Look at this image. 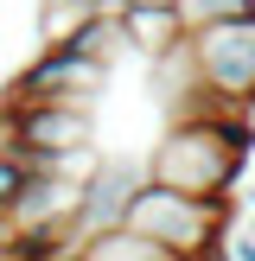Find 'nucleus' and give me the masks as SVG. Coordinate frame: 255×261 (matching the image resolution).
<instances>
[{"label":"nucleus","mask_w":255,"mask_h":261,"mask_svg":"<svg viewBox=\"0 0 255 261\" xmlns=\"http://www.w3.org/2000/svg\"><path fill=\"white\" fill-rule=\"evenodd\" d=\"M255 153V109H223L211 121H191V115H172L160 134V147L147 153V178L172 191H191V198H230Z\"/></svg>","instance_id":"f257e3e1"},{"label":"nucleus","mask_w":255,"mask_h":261,"mask_svg":"<svg viewBox=\"0 0 255 261\" xmlns=\"http://www.w3.org/2000/svg\"><path fill=\"white\" fill-rule=\"evenodd\" d=\"M230 223H236L230 198H191V191L160 185V178H140L134 204H128V229H140L147 242L172 249L178 261H198L204 249H217L230 236Z\"/></svg>","instance_id":"f03ea898"},{"label":"nucleus","mask_w":255,"mask_h":261,"mask_svg":"<svg viewBox=\"0 0 255 261\" xmlns=\"http://www.w3.org/2000/svg\"><path fill=\"white\" fill-rule=\"evenodd\" d=\"M0 140L51 153L64 166L96 160V109L83 102H0Z\"/></svg>","instance_id":"7ed1b4c3"},{"label":"nucleus","mask_w":255,"mask_h":261,"mask_svg":"<svg viewBox=\"0 0 255 261\" xmlns=\"http://www.w3.org/2000/svg\"><path fill=\"white\" fill-rule=\"evenodd\" d=\"M185 64H191L198 83L217 89V96L255 109V19H230V25L185 32Z\"/></svg>","instance_id":"20e7f679"},{"label":"nucleus","mask_w":255,"mask_h":261,"mask_svg":"<svg viewBox=\"0 0 255 261\" xmlns=\"http://www.w3.org/2000/svg\"><path fill=\"white\" fill-rule=\"evenodd\" d=\"M102 76L109 70H102L96 58H83V51L64 45V38H45V45L32 51V64L13 70L7 102H83V109H96Z\"/></svg>","instance_id":"39448f33"},{"label":"nucleus","mask_w":255,"mask_h":261,"mask_svg":"<svg viewBox=\"0 0 255 261\" xmlns=\"http://www.w3.org/2000/svg\"><path fill=\"white\" fill-rule=\"evenodd\" d=\"M140 178H147V166H128V160H96V166H89L83 191H76V242L128 223V204H134Z\"/></svg>","instance_id":"423d86ee"},{"label":"nucleus","mask_w":255,"mask_h":261,"mask_svg":"<svg viewBox=\"0 0 255 261\" xmlns=\"http://www.w3.org/2000/svg\"><path fill=\"white\" fill-rule=\"evenodd\" d=\"M64 45H76L83 58H96L102 70H109V64L128 51V25H121V13H109V7H102V13H89V19L76 25V32L64 38Z\"/></svg>","instance_id":"0eeeda50"},{"label":"nucleus","mask_w":255,"mask_h":261,"mask_svg":"<svg viewBox=\"0 0 255 261\" xmlns=\"http://www.w3.org/2000/svg\"><path fill=\"white\" fill-rule=\"evenodd\" d=\"M83 261H178V255H172V249H160V242H147L140 229L115 223V229H102V236H89V242H83Z\"/></svg>","instance_id":"6e6552de"},{"label":"nucleus","mask_w":255,"mask_h":261,"mask_svg":"<svg viewBox=\"0 0 255 261\" xmlns=\"http://www.w3.org/2000/svg\"><path fill=\"white\" fill-rule=\"evenodd\" d=\"M178 25L204 32V25H230V19H255V0H172Z\"/></svg>","instance_id":"1a4fd4ad"},{"label":"nucleus","mask_w":255,"mask_h":261,"mask_svg":"<svg viewBox=\"0 0 255 261\" xmlns=\"http://www.w3.org/2000/svg\"><path fill=\"white\" fill-rule=\"evenodd\" d=\"M26 178H32V172H26V166L13 160L7 147H0V217L13 211V198H19V191H26Z\"/></svg>","instance_id":"9d476101"},{"label":"nucleus","mask_w":255,"mask_h":261,"mask_svg":"<svg viewBox=\"0 0 255 261\" xmlns=\"http://www.w3.org/2000/svg\"><path fill=\"white\" fill-rule=\"evenodd\" d=\"M230 261H255V211L242 223H230Z\"/></svg>","instance_id":"9b49d317"},{"label":"nucleus","mask_w":255,"mask_h":261,"mask_svg":"<svg viewBox=\"0 0 255 261\" xmlns=\"http://www.w3.org/2000/svg\"><path fill=\"white\" fill-rule=\"evenodd\" d=\"M242 204H249V211H255V185H249V191H242Z\"/></svg>","instance_id":"f8f14e48"},{"label":"nucleus","mask_w":255,"mask_h":261,"mask_svg":"<svg viewBox=\"0 0 255 261\" xmlns=\"http://www.w3.org/2000/svg\"><path fill=\"white\" fill-rule=\"evenodd\" d=\"M70 261H83V249H76V255H70Z\"/></svg>","instance_id":"ddd939ff"}]
</instances>
